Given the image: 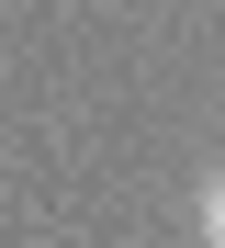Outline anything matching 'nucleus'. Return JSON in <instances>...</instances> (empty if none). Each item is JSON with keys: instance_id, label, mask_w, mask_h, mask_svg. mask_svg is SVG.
Listing matches in <instances>:
<instances>
[{"instance_id": "obj_1", "label": "nucleus", "mask_w": 225, "mask_h": 248, "mask_svg": "<svg viewBox=\"0 0 225 248\" xmlns=\"http://www.w3.org/2000/svg\"><path fill=\"white\" fill-rule=\"evenodd\" d=\"M192 226H203V248H225V170L203 181V203H192Z\"/></svg>"}]
</instances>
